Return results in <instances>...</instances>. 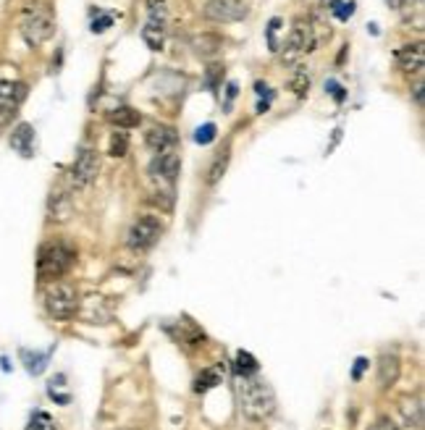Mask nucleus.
Segmentation results:
<instances>
[{"label": "nucleus", "mask_w": 425, "mask_h": 430, "mask_svg": "<svg viewBox=\"0 0 425 430\" xmlns=\"http://www.w3.org/2000/svg\"><path fill=\"white\" fill-rule=\"evenodd\" d=\"M142 40L150 50H160L165 45V22L163 19H147L142 29Z\"/></svg>", "instance_id": "nucleus-17"}, {"label": "nucleus", "mask_w": 425, "mask_h": 430, "mask_svg": "<svg viewBox=\"0 0 425 430\" xmlns=\"http://www.w3.org/2000/svg\"><path fill=\"white\" fill-rule=\"evenodd\" d=\"M76 260V252L71 250L63 241H47L37 252V278L42 284L58 281L60 275H66L71 270V265Z\"/></svg>", "instance_id": "nucleus-2"}, {"label": "nucleus", "mask_w": 425, "mask_h": 430, "mask_svg": "<svg viewBox=\"0 0 425 430\" xmlns=\"http://www.w3.org/2000/svg\"><path fill=\"white\" fill-rule=\"evenodd\" d=\"M389 3H394V0H389Z\"/></svg>", "instance_id": "nucleus-37"}, {"label": "nucleus", "mask_w": 425, "mask_h": 430, "mask_svg": "<svg viewBox=\"0 0 425 430\" xmlns=\"http://www.w3.org/2000/svg\"><path fill=\"white\" fill-rule=\"evenodd\" d=\"M331 13L339 19V22H349L354 16V3L352 0H331Z\"/></svg>", "instance_id": "nucleus-26"}, {"label": "nucleus", "mask_w": 425, "mask_h": 430, "mask_svg": "<svg viewBox=\"0 0 425 430\" xmlns=\"http://www.w3.org/2000/svg\"><path fill=\"white\" fill-rule=\"evenodd\" d=\"M399 378V354L397 352H383L381 359H378V383H381V388L386 391L391 388L394 383Z\"/></svg>", "instance_id": "nucleus-13"}, {"label": "nucleus", "mask_w": 425, "mask_h": 430, "mask_svg": "<svg viewBox=\"0 0 425 430\" xmlns=\"http://www.w3.org/2000/svg\"><path fill=\"white\" fill-rule=\"evenodd\" d=\"M160 234H163L160 218H155V215H142V218H137V221L131 223L129 234H126V244H129V250H134V252L150 250L155 241L160 239Z\"/></svg>", "instance_id": "nucleus-6"}, {"label": "nucleus", "mask_w": 425, "mask_h": 430, "mask_svg": "<svg viewBox=\"0 0 425 430\" xmlns=\"http://www.w3.org/2000/svg\"><path fill=\"white\" fill-rule=\"evenodd\" d=\"M228 160H231V147L226 144L224 150H221L218 155L212 157L210 168H208V176H205V184H208V187H215L218 181L224 179L226 168H228Z\"/></svg>", "instance_id": "nucleus-19"}, {"label": "nucleus", "mask_w": 425, "mask_h": 430, "mask_svg": "<svg viewBox=\"0 0 425 430\" xmlns=\"http://www.w3.org/2000/svg\"><path fill=\"white\" fill-rule=\"evenodd\" d=\"M281 48H283L281 60L286 63V66L299 63L302 55H307V53H312V50L318 48L315 24H312L310 19H297L294 26H292V32H289V37H286V42H283Z\"/></svg>", "instance_id": "nucleus-4"}, {"label": "nucleus", "mask_w": 425, "mask_h": 430, "mask_svg": "<svg viewBox=\"0 0 425 430\" xmlns=\"http://www.w3.org/2000/svg\"><path fill=\"white\" fill-rule=\"evenodd\" d=\"M110 24H113V13H103V16H97L92 22V32L94 35H103Z\"/></svg>", "instance_id": "nucleus-32"}, {"label": "nucleus", "mask_w": 425, "mask_h": 430, "mask_svg": "<svg viewBox=\"0 0 425 430\" xmlns=\"http://www.w3.org/2000/svg\"><path fill=\"white\" fill-rule=\"evenodd\" d=\"M19 32H22V37L26 40V45L40 48L42 42H47L50 37L56 35V16H53V11H50L47 6H42V3L29 6V8L22 13V19H19Z\"/></svg>", "instance_id": "nucleus-3"}, {"label": "nucleus", "mask_w": 425, "mask_h": 430, "mask_svg": "<svg viewBox=\"0 0 425 430\" xmlns=\"http://www.w3.org/2000/svg\"><path fill=\"white\" fill-rule=\"evenodd\" d=\"M47 210H50V221H69L71 215V197L63 189H53L50 194V203H47Z\"/></svg>", "instance_id": "nucleus-16"}, {"label": "nucleus", "mask_w": 425, "mask_h": 430, "mask_svg": "<svg viewBox=\"0 0 425 430\" xmlns=\"http://www.w3.org/2000/svg\"><path fill=\"white\" fill-rule=\"evenodd\" d=\"M401 415H404V422L410 425V428H423V402L417 399V396H404L401 399Z\"/></svg>", "instance_id": "nucleus-18"}, {"label": "nucleus", "mask_w": 425, "mask_h": 430, "mask_svg": "<svg viewBox=\"0 0 425 430\" xmlns=\"http://www.w3.org/2000/svg\"><path fill=\"white\" fill-rule=\"evenodd\" d=\"M425 63V50L420 42L415 45H404V48L397 50V66H399L404 74H420Z\"/></svg>", "instance_id": "nucleus-11"}, {"label": "nucleus", "mask_w": 425, "mask_h": 430, "mask_svg": "<svg viewBox=\"0 0 425 430\" xmlns=\"http://www.w3.org/2000/svg\"><path fill=\"white\" fill-rule=\"evenodd\" d=\"M150 173H153L155 179L174 184L176 176L181 173V157L176 153H160V155H155L153 163H150Z\"/></svg>", "instance_id": "nucleus-10"}, {"label": "nucleus", "mask_w": 425, "mask_h": 430, "mask_svg": "<svg viewBox=\"0 0 425 430\" xmlns=\"http://www.w3.org/2000/svg\"><path fill=\"white\" fill-rule=\"evenodd\" d=\"M370 430H399V425H397L394 420H389V418H381L376 425H370Z\"/></svg>", "instance_id": "nucleus-35"}, {"label": "nucleus", "mask_w": 425, "mask_h": 430, "mask_svg": "<svg viewBox=\"0 0 425 430\" xmlns=\"http://www.w3.org/2000/svg\"><path fill=\"white\" fill-rule=\"evenodd\" d=\"M326 92H331L336 103H344V97H347V92H344V87H342V84H339V82H336V79H328V82H326Z\"/></svg>", "instance_id": "nucleus-33"}, {"label": "nucleus", "mask_w": 425, "mask_h": 430, "mask_svg": "<svg viewBox=\"0 0 425 430\" xmlns=\"http://www.w3.org/2000/svg\"><path fill=\"white\" fill-rule=\"evenodd\" d=\"M108 121L118 126V129H134V126H140V113L129 105H121V108H113L110 113H108Z\"/></svg>", "instance_id": "nucleus-20"}, {"label": "nucleus", "mask_w": 425, "mask_h": 430, "mask_svg": "<svg viewBox=\"0 0 425 430\" xmlns=\"http://www.w3.org/2000/svg\"><path fill=\"white\" fill-rule=\"evenodd\" d=\"M24 100H26V84L0 82V121L11 119Z\"/></svg>", "instance_id": "nucleus-9"}, {"label": "nucleus", "mask_w": 425, "mask_h": 430, "mask_svg": "<svg viewBox=\"0 0 425 430\" xmlns=\"http://www.w3.org/2000/svg\"><path fill=\"white\" fill-rule=\"evenodd\" d=\"M26 430H56V425H53V418L47 412H35L32 420H29V425H26Z\"/></svg>", "instance_id": "nucleus-29"}, {"label": "nucleus", "mask_w": 425, "mask_h": 430, "mask_svg": "<svg viewBox=\"0 0 425 430\" xmlns=\"http://www.w3.org/2000/svg\"><path fill=\"white\" fill-rule=\"evenodd\" d=\"M415 103H417V108H423V82L415 84Z\"/></svg>", "instance_id": "nucleus-36"}, {"label": "nucleus", "mask_w": 425, "mask_h": 430, "mask_svg": "<svg viewBox=\"0 0 425 430\" xmlns=\"http://www.w3.org/2000/svg\"><path fill=\"white\" fill-rule=\"evenodd\" d=\"M178 142V134L174 126H153L150 132H147V137H144V144L153 150V153H168L174 144Z\"/></svg>", "instance_id": "nucleus-12"}, {"label": "nucleus", "mask_w": 425, "mask_h": 430, "mask_svg": "<svg viewBox=\"0 0 425 430\" xmlns=\"http://www.w3.org/2000/svg\"><path fill=\"white\" fill-rule=\"evenodd\" d=\"M278 29H281V19H278V16H276V19H271V24L265 26V37H268V48H271V53H278V40H276V37H278Z\"/></svg>", "instance_id": "nucleus-30"}, {"label": "nucleus", "mask_w": 425, "mask_h": 430, "mask_svg": "<svg viewBox=\"0 0 425 430\" xmlns=\"http://www.w3.org/2000/svg\"><path fill=\"white\" fill-rule=\"evenodd\" d=\"M221 82H224V66L221 63H212L210 69H208V74H205V87L215 92L221 87Z\"/></svg>", "instance_id": "nucleus-28"}, {"label": "nucleus", "mask_w": 425, "mask_h": 430, "mask_svg": "<svg viewBox=\"0 0 425 430\" xmlns=\"http://www.w3.org/2000/svg\"><path fill=\"white\" fill-rule=\"evenodd\" d=\"M247 11V0H208L205 19L218 22V24H231V22H242Z\"/></svg>", "instance_id": "nucleus-7"}, {"label": "nucleus", "mask_w": 425, "mask_h": 430, "mask_svg": "<svg viewBox=\"0 0 425 430\" xmlns=\"http://www.w3.org/2000/svg\"><path fill=\"white\" fill-rule=\"evenodd\" d=\"M11 147L24 157L35 155V129L29 123H19L11 134Z\"/></svg>", "instance_id": "nucleus-14"}, {"label": "nucleus", "mask_w": 425, "mask_h": 430, "mask_svg": "<svg viewBox=\"0 0 425 430\" xmlns=\"http://www.w3.org/2000/svg\"><path fill=\"white\" fill-rule=\"evenodd\" d=\"M370 365L365 357H357V362H354V370H352V381H360L362 378V372H365V368Z\"/></svg>", "instance_id": "nucleus-34"}, {"label": "nucleus", "mask_w": 425, "mask_h": 430, "mask_svg": "<svg viewBox=\"0 0 425 430\" xmlns=\"http://www.w3.org/2000/svg\"><path fill=\"white\" fill-rule=\"evenodd\" d=\"M236 394H239V406L244 412V418L252 422H262L276 412V394L273 386L260 372L244 375L236 383Z\"/></svg>", "instance_id": "nucleus-1"}, {"label": "nucleus", "mask_w": 425, "mask_h": 430, "mask_svg": "<svg viewBox=\"0 0 425 430\" xmlns=\"http://www.w3.org/2000/svg\"><path fill=\"white\" fill-rule=\"evenodd\" d=\"M45 310L56 320H71L79 312V294L66 281H50L45 289Z\"/></svg>", "instance_id": "nucleus-5"}, {"label": "nucleus", "mask_w": 425, "mask_h": 430, "mask_svg": "<svg viewBox=\"0 0 425 430\" xmlns=\"http://www.w3.org/2000/svg\"><path fill=\"white\" fill-rule=\"evenodd\" d=\"M289 87L294 89L297 97H305L307 89H310V74H307V69L297 66V71L292 74V79H289Z\"/></svg>", "instance_id": "nucleus-24"}, {"label": "nucleus", "mask_w": 425, "mask_h": 430, "mask_svg": "<svg viewBox=\"0 0 425 430\" xmlns=\"http://www.w3.org/2000/svg\"><path fill=\"white\" fill-rule=\"evenodd\" d=\"M215 123H205V126H200L197 132H194V142L197 144H210L212 139H215Z\"/></svg>", "instance_id": "nucleus-31"}, {"label": "nucleus", "mask_w": 425, "mask_h": 430, "mask_svg": "<svg viewBox=\"0 0 425 430\" xmlns=\"http://www.w3.org/2000/svg\"><path fill=\"white\" fill-rule=\"evenodd\" d=\"M97 173H100V157H97V153L92 147H82L76 153L74 166H71V181L76 187H90L97 179Z\"/></svg>", "instance_id": "nucleus-8"}, {"label": "nucleus", "mask_w": 425, "mask_h": 430, "mask_svg": "<svg viewBox=\"0 0 425 430\" xmlns=\"http://www.w3.org/2000/svg\"><path fill=\"white\" fill-rule=\"evenodd\" d=\"M234 370L239 372V378H244V375H255V372H260V365H258V359L252 357L249 352H236V357H234Z\"/></svg>", "instance_id": "nucleus-22"}, {"label": "nucleus", "mask_w": 425, "mask_h": 430, "mask_svg": "<svg viewBox=\"0 0 425 430\" xmlns=\"http://www.w3.org/2000/svg\"><path fill=\"white\" fill-rule=\"evenodd\" d=\"M192 48L200 58H212L218 55L221 48H224V37L221 35H212V32H205V35H197L192 40Z\"/></svg>", "instance_id": "nucleus-15"}, {"label": "nucleus", "mask_w": 425, "mask_h": 430, "mask_svg": "<svg viewBox=\"0 0 425 430\" xmlns=\"http://www.w3.org/2000/svg\"><path fill=\"white\" fill-rule=\"evenodd\" d=\"M221 381H224V378H221V368H208V370H202L200 375H197L194 391H197V394H208V391L215 388Z\"/></svg>", "instance_id": "nucleus-21"}, {"label": "nucleus", "mask_w": 425, "mask_h": 430, "mask_svg": "<svg viewBox=\"0 0 425 430\" xmlns=\"http://www.w3.org/2000/svg\"><path fill=\"white\" fill-rule=\"evenodd\" d=\"M22 359H24V368L32 372V375H40L47 368V354H32V352L24 349Z\"/></svg>", "instance_id": "nucleus-25"}, {"label": "nucleus", "mask_w": 425, "mask_h": 430, "mask_svg": "<svg viewBox=\"0 0 425 430\" xmlns=\"http://www.w3.org/2000/svg\"><path fill=\"white\" fill-rule=\"evenodd\" d=\"M108 153L113 157H124L129 153V139H126V134L116 132L110 137V142H108Z\"/></svg>", "instance_id": "nucleus-27"}, {"label": "nucleus", "mask_w": 425, "mask_h": 430, "mask_svg": "<svg viewBox=\"0 0 425 430\" xmlns=\"http://www.w3.org/2000/svg\"><path fill=\"white\" fill-rule=\"evenodd\" d=\"M399 8H401V19H404L407 24L412 22V16L417 24L423 22V0H401Z\"/></svg>", "instance_id": "nucleus-23"}]
</instances>
